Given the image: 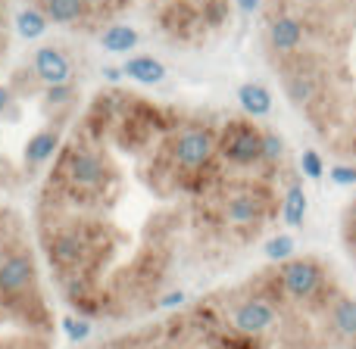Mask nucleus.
<instances>
[{
  "label": "nucleus",
  "instance_id": "21",
  "mask_svg": "<svg viewBox=\"0 0 356 349\" xmlns=\"http://www.w3.org/2000/svg\"><path fill=\"white\" fill-rule=\"evenodd\" d=\"M63 334H66L72 343H85V340L91 337V321L75 318V315H66V318H63Z\"/></svg>",
  "mask_w": 356,
  "mask_h": 349
},
{
  "label": "nucleus",
  "instance_id": "28",
  "mask_svg": "<svg viewBox=\"0 0 356 349\" xmlns=\"http://www.w3.org/2000/svg\"><path fill=\"white\" fill-rule=\"evenodd\" d=\"M10 100H13L10 87H0V116H3V112L10 110Z\"/></svg>",
  "mask_w": 356,
  "mask_h": 349
},
{
  "label": "nucleus",
  "instance_id": "14",
  "mask_svg": "<svg viewBox=\"0 0 356 349\" xmlns=\"http://www.w3.org/2000/svg\"><path fill=\"white\" fill-rule=\"evenodd\" d=\"M122 72L138 85H160L166 78V66L160 60H154V56H129Z\"/></svg>",
  "mask_w": 356,
  "mask_h": 349
},
{
  "label": "nucleus",
  "instance_id": "24",
  "mask_svg": "<svg viewBox=\"0 0 356 349\" xmlns=\"http://www.w3.org/2000/svg\"><path fill=\"white\" fill-rule=\"evenodd\" d=\"M44 97H47V103L63 106V103H69V100L75 97V87L72 85H54V87H47V91H44Z\"/></svg>",
  "mask_w": 356,
  "mask_h": 349
},
{
  "label": "nucleus",
  "instance_id": "3",
  "mask_svg": "<svg viewBox=\"0 0 356 349\" xmlns=\"http://www.w3.org/2000/svg\"><path fill=\"white\" fill-rule=\"evenodd\" d=\"M219 156L232 166L263 162V131L250 122H228V128L219 135Z\"/></svg>",
  "mask_w": 356,
  "mask_h": 349
},
{
  "label": "nucleus",
  "instance_id": "6",
  "mask_svg": "<svg viewBox=\"0 0 356 349\" xmlns=\"http://www.w3.org/2000/svg\"><path fill=\"white\" fill-rule=\"evenodd\" d=\"M66 178L81 190H97L106 181V166L94 150H72L66 160Z\"/></svg>",
  "mask_w": 356,
  "mask_h": 349
},
{
  "label": "nucleus",
  "instance_id": "15",
  "mask_svg": "<svg viewBox=\"0 0 356 349\" xmlns=\"http://www.w3.org/2000/svg\"><path fill=\"white\" fill-rule=\"evenodd\" d=\"M88 12V0H44V16L47 22L56 25H72Z\"/></svg>",
  "mask_w": 356,
  "mask_h": 349
},
{
  "label": "nucleus",
  "instance_id": "13",
  "mask_svg": "<svg viewBox=\"0 0 356 349\" xmlns=\"http://www.w3.org/2000/svg\"><path fill=\"white\" fill-rule=\"evenodd\" d=\"M238 103L250 119H266L272 112V94L269 87L257 85V81H247V85L238 87Z\"/></svg>",
  "mask_w": 356,
  "mask_h": 349
},
{
  "label": "nucleus",
  "instance_id": "20",
  "mask_svg": "<svg viewBox=\"0 0 356 349\" xmlns=\"http://www.w3.org/2000/svg\"><path fill=\"white\" fill-rule=\"evenodd\" d=\"M316 94V85H313V78H309V75H291L288 78V97H291V103H307L309 97H313Z\"/></svg>",
  "mask_w": 356,
  "mask_h": 349
},
{
  "label": "nucleus",
  "instance_id": "1",
  "mask_svg": "<svg viewBox=\"0 0 356 349\" xmlns=\"http://www.w3.org/2000/svg\"><path fill=\"white\" fill-rule=\"evenodd\" d=\"M225 325L232 327L234 334H244V337H263V334H269L272 327L278 325V309L269 296L250 293L228 309Z\"/></svg>",
  "mask_w": 356,
  "mask_h": 349
},
{
  "label": "nucleus",
  "instance_id": "9",
  "mask_svg": "<svg viewBox=\"0 0 356 349\" xmlns=\"http://www.w3.org/2000/svg\"><path fill=\"white\" fill-rule=\"evenodd\" d=\"M266 209H263V200L257 194H232L222 206V219L228 221L232 228H257L263 221Z\"/></svg>",
  "mask_w": 356,
  "mask_h": 349
},
{
  "label": "nucleus",
  "instance_id": "17",
  "mask_svg": "<svg viewBox=\"0 0 356 349\" xmlns=\"http://www.w3.org/2000/svg\"><path fill=\"white\" fill-rule=\"evenodd\" d=\"M307 209H309V200H307V190L300 184H291L288 194H284V206H282V215H284V225L291 228H300L303 219H307Z\"/></svg>",
  "mask_w": 356,
  "mask_h": 349
},
{
  "label": "nucleus",
  "instance_id": "16",
  "mask_svg": "<svg viewBox=\"0 0 356 349\" xmlns=\"http://www.w3.org/2000/svg\"><path fill=\"white\" fill-rule=\"evenodd\" d=\"M100 47L110 50V53H131L138 47V31L129 25H110L100 35Z\"/></svg>",
  "mask_w": 356,
  "mask_h": 349
},
{
  "label": "nucleus",
  "instance_id": "27",
  "mask_svg": "<svg viewBox=\"0 0 356 349\" xmlns=\"http://www.w3.org/2000/svg\"><path fill=\"white\" fill-rule=\"evenodd\" d=\"M122 75H125V72H122L119 66H106V69H104V78H106V81H113V85H116V81L122 78Z\"/></svg>",
  "mask_w": 356,
  "mask_h": 349
},
{
  "label": "nucleus",
  "instance_id": "18",
  "mask_svg": "<svg viewBox=\"0 0 356 349\" xmlns=\"http://www.w3.org/2000/svg\"><path fill=\"white\" fill-rule=\"evenodd\" d=\"M47 16H44L41 10H19L16 12V31H19V37L22 41H38V37L47 31Z\"/></svg>",
  "mask_w": 356,
  "mask_h": 349
},
{
  "label": "nucleus",
  "instance_id": "25",
  "mask_svg": "<svg viewBox=\"0 0 356 349\" xmlns=\"http://www.w3.org/2000/svg\"><path fill=\"white\" fill-rule=\"evenodd\" d=\"M338 187H356V166H334L332 172H328Z\"/></svg>",
  "mask_w": 356,
  "mask_h": 349
},
{
  "label": "nucleus",
  "instance_id": "19",
  "mask_svg": "<svg viewBox=\"0 0 356 349\" xmlns=\"http://www.w3.org/2000/svg\"><path fill=\"white\" fill-rule=\"evenodd\" d=\"M294 246L297 244L291 234H275V237H269V244H266V259H269V262H291Z\"/></svg>",
  "mask_w": 356,
  "mask_h": 349
},
{
  "label": "nucleus",
  "instance_id": "12",
  "mask_svg": "<svg viewBox=\"0 0 356 349\" xmlns=\"http://www.w3.org/2000/svg\"><path fill=\"white\" fill-rule=\"evenodd\" d=\"M56 147H60V131L56 128H44V131H38V135H31L22 150L25 166H31V169L44 166V162L56 153Z\"/></svg>",
  "mask_w": 356,
  "mask_h": 349
},
{
  "label": "nucleus",
  "instance_id": "30",
  "mask_svg": "<svg viewBox=\"0 0 356 349\" xmlns=\"http://www.w3.org/2000/svg\"><path fill=\"white\" fill-rule=\"evenodd\" d=\"M88 3H104V0H88Z\"/></svg>",
  "mask_w": 356,
  "mask_h": 349
},
{
  "label": "nucleus",
  "instance_id": "26",
  "mask_svg": "<svg viewBox=\"0 0 356 349\" xmlns=\"http://www.w3.org/2000/svg\"><path fill=\"white\" fill-rule=\"evenodd\" d=\"M184 290H172V293H166L160 303H156V309H175V306H184Z\"/></svg>",
  "mask_w": 356,
  "mask_h": 349
},
{
  "label": "nucleus",
  "instance_id": "7",
  "mask_svg": "<svg viewBox=\"0 0 356 349\" xmlns=\"http://www.w3.org/2000/svg\"><path fill=\"white\" fill-rule=\"evenodd\" d=\"M88 240L75 231H60L50 237L47 244V256L56 269H81L88 262Z\"/></svg>",
  "mask_w": 356,
  "mask_h": 349
},
{
  "label": "nucleus",
  "instance_id": "11",
  "mask_svg": "<svg viewBox=\"0 0 356 349\" xmlns=\"http://www.w3.org/2000/svg\"><path fill=\"white\" fill-rule=\"evenodd\" d=\"M328 321L332 331L344 340H356V300L353 296H334V303L328 306Z\"/></svg>",
  "mask_w": 356,
  "mask_h": 349
},
{
  "label": "nucleus",
  "instance_id": "2",
  "mask_svg": "<svg viewBox=\"0 0 356 349\" xmlns=\"http://www.w3.org/2000/svg\"><path fill=\"white\" fill-rule=\"evenodd\" d=\"M278 281H282V290L288 300L313 303L325 287V271L316 259H291V262L282 265Z\"/></svg>",
  "mask_w": 356,
  "mask_h": 349
},
{
  "label": "nucleus",
  "instance_id": "29",
  "mask_svg": "<svg viewBox=\"0 0 356 349\" xmlns=\"http://www.w3.org/2000/svg\"><path fill=\"white\" fill-rule=\"evenodd\" d=\"M238 6L244 12H253V10H259V0H238Z\"/></svg>",
  "mask_w": 356,
  "mask_h": 349
},
{
  "label": "nucleus",
  "instance_id": "4",
  "mask_svg": "<svg viewBox=\"0 0 356 349\" xmlns=\"http://www.w3.org/2000/svg\"><path fill=\"white\" fill-rule=\"evenodd\" d=\"M169 153H172L175 166L188 169V172H197V169L209 166L213 156L219 153V137L209 128H184L175 135Z\"/></svg>",
  "mask_w": 356,
  "mask_h": 349
},
{
  "label": "nucleus",
  "instance_id": "23",
  "mask_svg": "<svg viewBox=\"0 0 356 349\" xmlns=\"http://www.w3.org/2000/svg\"><path fill=\"white\" fill-rule=\"evenodd\" d=\"M284 156V141L275 131H263V162H278Z\"/></svg>",
  "mask_w": 356,
  "mask_h": 349
},
{
  "label": "nucleus",
  "instance_id": "10",
  "mask_svg": "<svg viewBox=\"0 0 356 349\" xmlns=\"http://www.w3.org/2000/svg\"><path fill=\"white\" fill-rule=\"evenodd\" d=\"M303 41V25L300 19L294 16H278L272 19L269 25V44L275 50H282V53H291V50H297Z\"/></svg>",
  "mask_w": 356,
  "mask_h": 349
},
{
  "label": "nucleus",
  "instance_id": "22",
  "mask_svg": "<svg viewBox=\"0 0 356 349\" xmlns=\"http://www.w3.org/2000/svg\"><path fill=\"white\" fill-rule=\"evenodd\" d=\"M300 169H303V175H307L309 181H319V178L325 175V162H322V156L316 153V150H303L300 153Z\"/></svg>",
  "mask_w": 356,
  "mask_h": 349
},
{
  "label": "nucleus",
  "instance_id": "5",
  "mask_svg": "<svg viewBox=\"0 0 356 349\" xmlns=\"http://www.w3.org/2000/svg\"><path fill=\"white\" fill-rule=\"evenodd\" d=\"M35 256L25 250H13L0 256V300H22L35 287Z\"/></svg>",
  "mask_w": 356,
  "mask_h": 349
},
{
  "label": "nucleus",
  "instance_id": "8",
  "mask_svg": "<svg viewBox=\"0 0 356 349\" xmlns=\"http://www.w3.org/2000/svg\"><path fill=\"white\" fill-rule=\"evenodd\" d=\"M35 75L44 81L47 87L54 85H72V62L63 53L60 47H38L35 60H31Z\"/></svg>",
  "mask_w": 356,
  "mask_h": 349
}]
</instances>
